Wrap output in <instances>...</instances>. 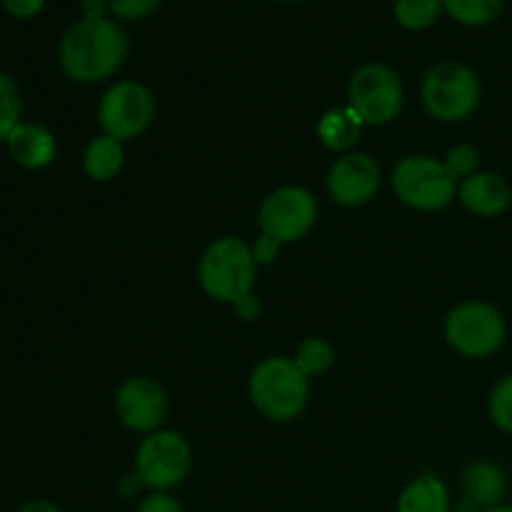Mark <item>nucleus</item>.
<instances>
[{
    "instance_id": "obj_1",
    "label": "nucleus",
    "mask_w": 512,
    "mask_h": 512,
    "mask_svg": "<svg viewBox=\"0 0 512 512\" xmlns=\"http://www.w3.org/2000/svg\"><path fill=\"white\" fill-rule=\"evenodd\" d=\"M130 40L115 18H83L70 25L58 48V63L75 83H100L123 68Z\"/></svg>"
},
{
    "instance_id": "obj_2",
    "label": "nucleus",
    "mask_w": 512,
    "mask_h": 512,
    "mask_svg": "<svg viewBox=\"0 0 512 512\" xmlns=\"http://www.w3.org/2000/svg\"><path fill=\"white\" fill-rule=\"evenodd\" d=\"M258 280V258L245 240L235 235L213 240L198 265V283L208 298L230 305L243 320L260 315L253 288Z\"/></svg>"
},
{
    "instance_id": "obj_3",
    "label": "nucleus",
    "mask_w": 512,
    "mask_h": 512,
    "mask_svg": "<svg viewBox=\"0 0 512 512\" xmlns=\"http://www.w3.org/2000/svg\"><path fill=\"white\" fill-rule=\"evenodd\" d=\"M253 408L273 423H290L305 410L310 398V378L293 358L270 355L253 368L248 378Z\"/></svg>"
},
{
    "instance_id": "obj_4",
    "label": "nucleus",
    "mask_w": 512,
    "mask_h": 512,
    "mask_svg": "<svg viewBox=\"0 0 512 512\" xmlns=\"http://www.w3.org/2000/svg\"><path fill=\"white\" fill-rule=\"evenodd\" d=\"M390 185L400 203L420 213L443 210L458 198V180L448 173L443 160L430 155H408L400 160L390 175Z\"/></svg>"
},
{
    "instance_id": "obj_5",
    "label": "nucleus",
    "mask_w": 512,
    "mask_h": 512,
    "mask_svg": "<svg viewBox=\"0 0 512 512\" xmlns=\"http://www.w3.org/2000/svg\"><path fill=\"white\" fill-rule=\"evenodd\" d=\"M508 323L495 305L468 300L455 305L445 318V340L463 358H490L503 348Z\"/></svg>"
},
{
    "instance_id": "obj_6",
    "label": "nucleus",
    "mask_w": 512,
    "mask_h": 512,
    "mask_svg": "<svg viewBox=\"0 0 512 512\" xmlns=\"http://www.w3.org/2000/svg\"><path fill=\"white\" fill-rule=\"evenodd\" d=\"M423 105L440 123H463L480 105V80L465 63H438L423 80Z\"/></svg>"
},
{
    "instance_id": "obj_7",
    "label": "nucleus",
    "mask_w": 512,
    "mask_h": 512,
    "mask_svg": "<svg viewBox=\"0 0 512 512\" xmlns=\"http://www.w3.org/2000/svg\"><path fill=\"white\" fill-rule=\"evenodd\" d=\"M190 463L193 455L188 440L175 430L160 428L145 435L135 453V473L150 493H170L183 485L190 473Z\"/></svg>"
},
{
    "instance_id": "obj_8",
    "label": "nucleus",
    "mask_w": 512,
    "mask_h": 512,
    "mask_svg": "<svg viewBox=\"0 0 512 512\" xmlns=\"http://www.w3.org/2000/svg\"><path fill=\"white\" fill-rule=\"evenodd\" d=\"M315 220L318 203L313 193L300 185H283L273 190L258 210L260 233L278 248L303 240L315 228Z\"/></svg>"
},
{
    "instance_id": "obj_9",
    "label": "nucleus",
    "mask_w": 512,
    "mask_h": 512,
    "mask_svg": "<svg viewBox=\"0 0 512 512\" xmlns=\"http://www.w3.org/2000/svg\"><path fill=\"white\" fill-rule=\"evenodd\" d=\"M155 118V98L138 80H118L98 103V123L105 135L125 140L140 138Z\"/></svg>"
},
{
    "instance_id": "obj_10",
    "label": "nucleus",
    "mask_w": 512,
    "mask_h": 512,
    "mask_svg": "<svg viewBox=\"0 0 512 512\" xmlns=\"http://www.w3.org/2000/svg\"><path fill=\"white\" fill-rule=\"evenodd\" d=\"M403 98L398 73L383 63L363 65L348 83V105L365 125L393 123L403 110Z\"/></svg>"
},
{
    "instance_id": "obj_11",
    "label": "nucleus",
    "mask_w": 512,
    "mask_h": 512,
    "mask_svg": "<svg viewBox=\"0 0 512 512\" xmlns=\"http://www.w3.org/2000/svg\"><path fill=\"white\" fill-rule=\"evenodd\" d=\"M115 413L120 423L133 433H155L168 418V395L153 378L135 375L115 393Z\"/></svg>"
},
{
    "instance_id": "obj_12",
    "label": "nucleus",
    "mask_w": 512,
    "mask_h": 512,
    "mask_svg": "<svg viewBox=\"0 0 512 512\" xmlns=\"http://www.w3.org/2000/svg\"><path fill=\"white\" fill-rule=\"evenodd\" d=\"M383 173L368 153H345L330 165L328 193L343 208H360L378 195Z\"/></svg>"
},
{
    "instance_id": "obj_13",
    "label": "nucleus",
    "mask_w": 512,
    "mask_h": 512,
    "mask_svg": "<svg viewBox=\"0 0 512 512\" xmlns=\"http://www.w3.org/2000/svg\"><path fill=\"white\" fill-rule=\"evenodd\" d=\"M508 475L493 460H473L460 470V503L453 512H480L505 503Z\"/></svg>"
},
{
    "instance_id": "obj_14",
    "label": "nucleus",
    "mask_w": 512,
    "mask_h": 512,
    "mask_svg": "<svg viewBox=\"0 0 512 512\" xmlns=\"http://www.w3.org/2000/svg\"><path fill=\"white\" fill-rule=\"evenodd\" d=\"M458 198L468 213L478 215V218H498L510 208L512 190L503 175L478 170L470 178L460 180Z\"/></svg>"
},
{
    "instance_id": "obj_15",
    "label": "nucleus",
    "mask_w": 512,
    "mask_h": 512,
    "mask_svg": "<svg viewBox=\"0 0 512 512\" xmlns=\"http://www.w3.org/2000/svg\"><path fill=\"white\" fill-rule=\"evenodd\" d=\"M8 155L25 170H43L58 155V140L48 128L38 123H20L5 140Z\"/></svg>"
},
{
    "instance_id": "obj_16",
    "label": "nucleus",
    "mask_w": 512,
    "mask_h": 512,
    "mask_svg": "<svg viewBox=\"0 0 512 512\" xmlns=\"http://www.w3.org/2000/svg\"><path fill=\"white\" fill-rule=\"evenodd\" d=\"M448 485L435 475L423 473L410 480L398 498V512H453Z\"/></svg>"
},
{
    "instance_id": "obj_17",
    "label": "nucleus",
    "mask_w": 512,
    "mask_h": 512,
    "mask_svg": "<svg viewBox=\"0 0 512 512\" xmlns=\"http://www.w3.org/2000/svg\"><path fill=\"white\" fill-rule=\"evenodd\" d=\"M363 120L350 105L345 108H333L320 118L318 123V140L333 153H353L363 135Z\"/></svg>"
},
{
    "instance_id": "obj_18",
    "label": "nucleus",
    "mask_w": 512,
    "mask_h": 512,
    "mask_svg": "<svg viewBox=\"0 0 512 512\" xmlns=\"http://www.w3.org/2000/svg\"><path fill=\"white\" fill-rule=\"evenodd\" d=\"M125 165V145L110 135H98L88 143L83 153V170L95 183H108L118 178Z\"/></svg>"
},
{
    "instance_id": "obj_19",
    "label": "nucleus",
    "mask_w": 512,
    "mask_h": 512,
    "mask_svg": "<svg viewBox=\"0 0 512 512\" xmlns=\"http://www.w3.org/2000/svg\"><path fill=\"white\" fill-rule=\"evenodd\" d=\"M443 10L458 23L480 28L503 13V0H443Z\"/></svg>"
},
{
    "instance_id": "obj_20",
    "label": "nucleus",
    "mask_w": 512,
    "mask_h": 512,
    "mask_svg": "<svg viewBox=\"0 0 512 512\" xmlns=\"http://www.w3.org/2000/svg\"><path fill=\"white\" fill-rule=\"evenodd\" d=\"M443 13V0H395L393 15L400 28L425 30Z\"/></svg>"
},
{
    "instance_id": "obj_21",
    "label": "nucleus",
    "mask_w": 512,
    "mask_h": 512,
    "mask_svg": "<svg viewBox=\"0 0 512 512\" xmlns=\"http://www.w3.org/2000/svg\"><path fill=\"white\" fill-rule=\"evenodd\" d=\"M293 360L308 378H318V375L328 373V370L333 368L335 348L333 343H328L325 338H308L300 343Z\"/></svg>"
},
{
    "instance_id": "obj_22",
    "label": "nucleus",
    "mask_w": 512,
    "mask_h": 512,
    "mask_svg": "<svg viewBox=\"0 0 512 512\" xmlns=\"http://www.w3.org/2000/svg\"><path fill=\"white\" fill-rule=\"evenodd\" d=\"M20 113H23V103H20L18 85L10 75L0 73V143H5L10 133L23 123Z\"/></svg>"
},
{
    "instance_id": "obj_23",
    "label": "nucleus",
    "mask_w": 512,
    "mask_h": 512,
    "mask_svg": "<svg viewBox=\"0 0 512 512\" xmlns=\"http://www.w3.org/2000/svg\"><path fill=\"white\" fill-rule=\"evenodd\" d=\"M488 415L500 433L512 435V373L503 375L490 390Z\"/></svg>"
},
{
    "instance_id": "obj_24",
    "label": "nucleus",
    "mask_w": 512,
    "mask_h": 512,
    "mask_svg": "<svg viewBox=\"0 0 512 512\" xmlns=\"http://www.w3.org/2000/svg\"><path fill=\"white\" fill-rule=\"evenodd\" d=\"M443 163L455 180H465V178H470L473 173H478L480 153L475 145L460 143V145H453V148L448 150V155H445Z\"/></svg>"
},
{
    "instance_id": "obj_25",
    "label": "nucleus",
    "mask_w": 512,
    "mask_h": 512,
    "mask_svg": "<svg viewBox=\"0 0 512 512\" xmlns=\"http://www.w3.org/2000/svg\"><path fill=\"white\" fill-rule=\"evenodd\" d=\"M158 3L160 0H108V13L118 20H143Z\"/></svg>"
},
{
    "instance_id": "obj_26",
    "label": "nucleus",
    "mask_w": 512,
    "mask_h": 512,
    "mask_svg": "<svg viewBox=\"0 0 512 512\" xmlns=\"http://www.w3.org/2000/svg\"><path fill=\"white\" fill-rule=\"evenodd\" d=\"M138 512H185L170 493H148L138 503Z\"/></svg>"
},
{
    "instance_id": "obj_27",
    "label": "nucleus",
    "mask_w": 512,
    "mask_h": 512,
    "mask_svg": "<svg viewBox=\"0 0 512 512\" xmlns=\"http://www.w3.org/2000/svg\"><path fill=\"white\" fill-rule=\"evenodd\" d=\"M0 5H3L5 13H10L13 18L28 20L43 13L45 0H0Z\"/></svg>"
},
{
    "instance_id": "obj_28",
    "label": "nucleus",
    "mask_w": 512,
    "mask_h": 512,
    "mask_svg": "<svg viewBox=\"0 0 512 512\" xmlns=\"http://www.w3.org/2000/svg\"><path fill=\"white\" fill-rule=\"evenodd\" d=\"M83 18H105L108 13V0H80Z\"/></svg>"
},
{
    "instance_id": "obj_29",
    "label": "nucleus",
    "mask_w": 512,
    "mask_h": 512,
    "mask_svg": "<svg viewBox=\"0 0 512 512\" xmlns=\"http://www.w3.org/2000/svg\"><path fill=\"white\" fill-rule=\"evenodd\" d=\"M15 512H63L55 503L50 500H28V503L20 505Z\"/></svg>"
},
{
    "instance_id": "obj_30",
    "label": "nucleus",
    "mask_w": 512,
    "mask_h": 512,
    "mask_svg": "<svg viewBox=\"0 0 512 512\" xmlns=\"http://www.w3.org/2000/svg\"><path fill=\"white\" fill-rule=\"evenodd\" d=\"M480 512H512V505L510 503H500V505H495V508L480 510Z\"/></svg>"
},
{
    "instance_id": "obj_31",
    "label": "nucleus",
    "mask_w": 512,
    "mask_h": 512,
    "mask_svg": "<svg viewBox=\"0 0 512 512\" xmlns=\"http://www.w3.org/2000/svg\"><path fill=\"white\" fill-rule=\"evenodd\" d=\"M280 3H300V0H280Z\"/></svg>"
}]
</instances>
